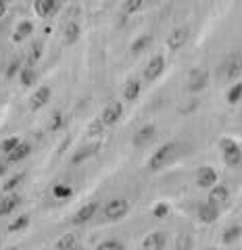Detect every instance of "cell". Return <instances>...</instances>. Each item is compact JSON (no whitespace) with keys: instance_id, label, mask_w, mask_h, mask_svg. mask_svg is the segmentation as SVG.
<instances>
[{"instance_id":"35","label":"cell","mask_w":242,"mask_h":250,"mask_svg":"<svg viewBox=\"0 0 242 250\" xmlns=\"http://www.w3.org/2000/svg\"><path fill=\"white\" fill-rule=\"evenodd\" d=\"M61 125H63V115H61V113H54V115H52V121H50V129L57 131V129H61Z\"/></svg>"},{"instance_id":"3","label":"cell","mask_w":242,"mask_h":250,"mask_svg":"<svg viewBox=\"0 0 242 250\" xmlns=\"http://www.w3.org/2000/svg\"><path fill=\"white\" fill-rule=\"evenodd\" d=\"M221 150H223V161H225V165H230V167H238L240 165V159H242V150H240V146L234 142V140H228V138H223L221 142Z\"/></svg>"},{"instance_id":"27","label":"cell","mask_w":242,"mask_h":250,"mask_svg":"<svg viewBox=\"0 0 242 250\" xmlns=\"http://www.w3.org/2000/svg\"><path fill=\"white\" fill-rule=\"evenodd\" d=\"M240 98H242V83L238 82V83H234L232 88H230V92H228V103L230 104H236Z\"/></svg>"},{"instance_id":"37","label":"cell","mask_w":242,"mask_h":250,"mask_svg":"<svg viewBox=\"0 0 242 250\" xmlns=\"http://www.w3.org/2000/svg\"><path fill=\"white\" fill-rule=\"evenodd\" d=\"M190 248V238L188 236H186V233H184V236H179V244H177V250H188Z\"/></svg>"},{"instance_id":"31","label":"cell","mask_w":242,"mask_h":250,"mask_svg":"<svg viewBox=\"0 0 242 250\" xmlns=\"http://www.w3.org/2000/svg\"><path fill=\"white\" fill-rule=\"evenodd\" d=\"M23 177H25L23 173H17L15 177H11L9 182H4V184H2V190H4V192H13L15 188H17V186H19V184L23 182Z\"/></svg>"},{"instance_id":"29","label":"cell","mask_w":242,"mask_h":250,"mask_svg":"<svg viewBox=\"0 0 242 250\" xmlns=\"http://www.w3.org/2000/svg\"><path fill=\"white\" fill-rule=\"evenodd\" d=\"M36 82V71L32 67H23L21 69V83L23 85H32Z\"/></svg>"},{"instance_id":"14","label":"cell","mask_w":242,"mask_h":250,"mask_svg":"<svg viewBox=\"0 0 242 250\" xmlns=\"http://www.w3.org/2000/svg\"><path fill=\"white\" fill-rule=\"evenodd\" d=\"M228 198H230V190L225 186H213L211 188V194H209V202H213V205H223V202H228Z\"/></svg>"},{"instance_id":"38","label":"cell","mask_w":242,"mask_h":250,"mask_svg":"<svg viewBox=\"0 0 242 250\" xmlns=\"http://www.w3.org/2000/svg\"><path fill=\"white\" fill-rule=\"evenodd\" d=\"M40 54H42V44H38V42H36V44L32 46V62L40 59Z\"/></svg>"},{"instance_id":"11","label":"cell","mask_w":242,"mask_h":250,"mask_svg":"<svg viewBox=\"0 0 242 250\" xmlns=\"http://www.w3.org/2000/svg\"><path fill=\"white\" fill-rule=\"evenodd\" d=\"M217 184V173L211 167H202L197 173V186L198 188H213Z\"/></svg>"},{"instance_id":"25","label":"cell","mask_w":242,"mask_h":250,"mask_svg":"<svg viewBox=\"0 0 242 250\" xmlns=\"http://www.w3.org/2000/svg\"><path fill=\"white\" fill-rule=\"evenodd\" d=\"M52 194H54V198H71L73 196V190L69 186H65V184H57L54 186V190H52Z\"/></svg>"},{"instance_id":"4","label":"cell","mask_w":242,"mask_h":250,"mask_svg":"<svg viewBox=\"0 0 242 250\" xmlns=\"http://www.w3.org/2000/svg\"><path fill=\"white\" fill-rule=\"evenodd\" d=\"M123 115V104L117 103V100H113V103H109L105 108H103V115H100V123L105 125V127H109V125H115L117 121L121 119Z\"/></svg>"},{"instance_id":"13","label":"cell","mask_w":242,"mask_h":250,"mask_svg":"<svg viewBox=\"0 0 242 250\" xmlns=\"http://www.w3.org/2000/svg\"><path fill=\"white\" fill-rule=\"evenodd\" d=\"M209 82V75L205 71H198V69H194V71L190 73V82H188V90L190 92H198L207 85Z\"/></svg>"},{"instance_id":"16","label":"cell","mask_w":242,"mask_h":250,"mask_svg":"<svg viewBox=\"0 0 242 250\" xmlns=\"http://www.w3.org/2000/svg\"><path fill=\"white\" fill-rule=\"evenodd\" d=\"M48 100H50V88L48 85H40L32 96V108H42Z\"/></svg>"},{"instance_id":"18","label":"cell","mask_w":242,"mask_h":250,"mask_svg":"<svg viewBox=\"0 0 242 250\" xmlns=\"http://www.w3.org/2000/svg\"><path fill=\"white\" fill-rule=\"evenodd\" d=\"M140 92H142V83H140V80H128L126 88H123V98L126 100H136L140 96Z\"/></svg>"},{"instance_id":"22","label":"cell","mask_w":242,"mask_h":250,"mask_svg":"<svg viewBox=\"0 0 242 250\" xmlns=\"http://www.w3.org/2000/svg\"><path fill=\"white\" fill-rule=\"evenodd\" d=\"M96 150H98V144H92V146H84V148H80V150L73 154V163H82V161H86V159H90L92 154H96Z\"/></svg>"},{"instance_id":"20","label":"cell","mask_w":242,"mask_h":250,"mask_svg":"<svg viewBox=\"0 0 242 250\" xmlns=\"http://www.w3.org/2000/svg\"><path fill=\"white\" fill-rule=\"evenodd\" d=\"M154 136V125H144V127L142 129H140L138 131V134H136V138H134V144L136 146H144L146 142H148V140H151Z\"/></svg>"},{"instance_id":"36","label":"cell","mask_w":242,"mask_h":250,"mask_svg":"<svg viewBox=\"0 0 242 250\" xmlns=\"http://www.w3.org/2000/svg\"><path fill=\"white\" fill-rule=\"evenodd\" d=\"M19 71V61L15 59V61H11V65H9V69H6V77H13L15 73Z\"/></svg>"},{"instance_id":"28","label":"cell","mask_w":242,"mask_h":250,"mask_svg":"<svg viewBox=\"0 0 242 250\" xmlns=\"http://www.w3.org/2000/svg\"><path fill=\"white\" fill-rule=\"evenodd\" d=\"M19 144H21L19 138H6V140H2V144H0V150H2L4 154H9V152H13Z\"/></svg>"},{"instance_id":"12","label":"cell","mask_w":242,"mask_h":250,"mask_svg":"<svg viewBox=\"0 0 242 250\" xmlns=\"http://www.w3.org/2000/svg\"><path fill=\"white\" fill-rule=\"evenodd\" d=\"M96 208H98V205L96 202H90V205H84L77 213L73 215V223L75 225H82V223H86V221H90L92 217H94V213H96Z\"/></svg>"},{"instance_id":"15","label":"cell","mask_w":242,"mask_h":250,"mask_svg":"<svg viewBox=\"0 0 242 250\" xmlns=\"http://www.w3.org/2000/svg\"><path fill=\"white\" fill-rule=\"evenodd\" d=\"M19 202H21V196H17V194H11V196L0 198V217L11 215L13 210L19 207Z\"/></svg>"},{"instance_id":"44","label":"cell","mask_w":242,"mask_h":250,"mask_svg":"<svg viewBox=\"0 0 242 250\" xmlns=\"http://www.w3.org/2000/svg\"><path fill=\"white\" fill-rule=\"evenodd\" d=\"M240 165H242V159H240Z\"/></svg>"},{"instance_id":"26","label":"cell","mask_w":242,"mask_h":250,"mask_svg":"<svg viewBox=\"0 0 242 250\" xmlns=\"http://www.w3.org/2000/svg\"><path fill=\"white\" fill-rule=\"evenodd\" d=\"M27 225H29V215H21L9 225V231H21V229H25Z\"/></svg>"},{"instance_id":"30","label":"cell","mask_w":242,"mask_h":250,"mask_svg":"<svg viewBox=\"0 0 242 250\" xmlns=\"http://www.w3.org/2000/svg\"><path fill=\"white\" fill-rule=\"evenodd\" d=\"M240 236H242V228H238V225H236V228L225 229V233H223V242H225V244H232V242H234V240H238Z\"/></svg>"},{"instance_id":"21","label":"cell","mask_w":242,"mask_h":250,"mask_svg":"<svg viewBox=\"0 0 242 250\" xmlns=\"http://www.w3.org/2000/svg\"><path fill=\"white\" fill-rule=\"evenodd\" d=\"M75 248H77L75 233H65V236L57 242V246H54V250H75Z\"/></svg>"},{"instance_id":"6","label":"cell","mask_w":242,"mask_h":250,"mask_svg":"<svg viewBox=\"0 0 242 250\" xmlns=\"http://www.w3.org/2000/svg\"><path fill=\"white\" fill-rule=\"evenodd\" d=\"M163 71H165V59H163L161 54H157V57L151 59L148 67L144 69V77L148 82H154V80H159Z\"/></svg>"},{"instance_id":"23","label":"cell","mask_w":242,"mask_h":250,"mask_svg":"<svg viewBox=\"0 0 242 250\" xmlns=\"http://www.w3.org/2000/svg\"><path fill=\"white\" fill-rule=\"evenodd\" d=\"M151 42H153V38L151 36H140L138 38V40L134 42V44H132V52H134V54H140V52H144L146 48H148V46H151Z\"/></svg>"},{"instance_id":"10","label":"cell","mask_w":242,"mask_h":250,"mask_svg":"<svg viewBox=\"0 0 242 250\" xmlns=\"http://www.w3.org/2000/svg\"><path fill=\"white\" fill-rule=\"evenodd\" d=\"M59 9H61V4L54 2V0H36L34 2V11L38 13V17H50Z\"/></svg>"},{"instance_id":"40","label":"cell","mask_w":242,"mask_h":250,"mask_svg":"<svg viewBox=\"0 0 242 250\" xmlns=\"http://www.w3.org/2000/svg\"><path fill=\"white\" fill-rule=\"evenodd\" d=\"M6 165H9V163H6V161H0V177H2V175H4V171L9 169Z\"/></svg>"},{"instance_id":"19","label":"cell","mask_w":242,"mask_h":250,"mask_svg":"<svg viewBox=\"0 0 242 250\" xmlns=\"http://www.w3.org/2000/svg\"><path fill=\"white\" fill-rule=\"evenodd\" d=\"M63 38H65V44H75L77 38H80V25L77 21H69L65 29H63Z\"/></svg>"},{"instance_id":"5","label":"cell","mask_w":242,"mask_h":250,"mask_svg":"<svg viewBox=\"0 0 242 250\" xmlns=\"http://www.w3.org/2000/svg\"><path fill=\"white\" fill-rule=\"evenodd\" d=\"M242 73V54L240 52H232L223 62V75L228 80H236Z\"/></svg>"},{"instance_id":"33","label":"cell","mask_w":242,"mask_h":250,"mask_svg":"<svg viewBox=\"0 0 242 250\" xmlns=\"http://www.w3.org/2000/svg\"><path fill=\"white\" fill-rule=\"evenodd\" d=\"M142 6H144L142 0H130V2L123 4V13H126V15H130V13H136V11L142 9Z\"/></svg>"},{"instance_id":"41","label":"cell","mask_w":242,"mask_h":250,"mask_svg":"<svg viewBox=\"0 0 242 250\" xmlns=\"http://www.w3.org/2000/svg\"><path fill=\"white\" fill-rule=\"evenodd\" d=\"M6 13V4L2 2V0H0V17H2V15Z\"/></svg>"},{"instance_id":"8","label":"cell","mask_w":242,"mask_h":250,"mask_svg":"<svg viewBox=\"0 0 242 250\" xmlns=\"http://www.w3.org/2000/svg\"><path fill=\"white\" fill-rule=\"evenodd\" d=\"M188 36H190L188 27H177V29H174V31H171V36L167 38L169 50H179L186 42H188Z\"/></svg>"},{"instance_id":"1","label":"cell","mask_w":242,"mask_h":250,"mask_svg":"<svg viewBox=\"0 0 242 250\" xmlns=\"http://www.w3.org/2000/svg\"><path fill=\"white\" fill-rule=\"evenodd\" d=\"M177 152H179V144L177 142H167V144L159 146L157 150H154V154L151 156V161H148V169H153V171L163 169L176 159Z\"/></svg>"},{"instance_id":"43","label":"cell","mask_w":242,"mask_h":250,"mask_svg":"<svg viewBox=\"0 0 242 250\" xmlns=\"http://www.w3.org/2000/svg\"><path fill=\"white\" fill-rule=\"evenodd\" d=\"M209 250H217V248H209Z\"/></svg>"},{"instance_id":"42","label":"cell","mask_w":242,"mask_h":250,"mask_svg":"<svg viewBox=\"0 0 242 250\" xmlns=\"http://www.w3.org/2000/svg\"><path fill=\"white\" fill-rule=\"evenodd\" d=\"M6 250H17V248H15V246H13V248H6Z\"/></svg>"},{"instance_id":"32","label":"cell","mask_w":242,"mask_h":250,"mask_svg":"<svg viewBox=\"0 0 242 250\" xmlns=\"http://www.w3.org/2000/svg\"><path fill=\"white\" fill-rule=\"evenodd\" d=\"M96 250H126V248H123V244L117 242V240H107V242H103V244H98Z\"/></svg>"},{"instance_id":"2","label":"cell","mask_w":242,"mask_h":250,"mask_svg":"<svg viewBox=\"0 0 242 250\" xmlns=\"http://www.w3.org/2000/svg\"><path fill=\"white\" fill-rule=\"evenodd\" d=\"M128 210H130V202L126 198H113L105 205V217L109 221H119V219L128 215Z\"/></svg>"},{"instance_id":"9","label":"cell","mask_w":242,"mask_h":250,"mask_svg":"<svg viewBox=\"0 0 242 250\" xmlns=\"http://www.w3.org/2000/svg\"><path fill=\"white\" fill-rule=\"evenodd\" d=\"M220 217V207L213 205V202H205V205L198 207V219L202 223H213Z\"/></svg>"},{"instance_id":"7","label":"cell","mask_w":242,"mask_h":250,"mask_svg":"<svg viewBox=\"0 0 242 250\" xmlns=\"http://www.w3.org/2000/svg\"><path fill=\"white\" fill-rule=\"evenodd\" d=\"M167 244V236L165 231H153L148 233L142 242V250H163Z\"/></svg>"},{"instance_id":"24","label":"cell","mask_w":242,"mask_h":250,"mask_svg":"<svg viewBox=\"0 0 242 250\" xmlns=\"http://www.w3.org/2000/svg\"><path fill=\"white\" fill-rule=\"evenodd\" d=\"M32 29H34V25L29 21H23V23H19V27H17V34L13 36V40L15 42H19V40H23L25 36H29L32 34Z\"/></svg>"},{"instance_id":"39","label":"cell","mask_w":242,"mask_h":250,"mask_svg":"<svg viewBox=\"0 0 242 250\" xmlns=\"http://www.w3.org/2000/svg\"><path fill=\"white\" fill-rule=\"evenodd\" d=\"M103 127H105V125H103V123H100V121H96V123H92V125H90V136H98V134H100V131H103Z\"/></svg>"},{"instance_id":"17","label":"cell","mask_w":242,"mask_h":250,"mask_svg":"<svg viewBox=\"0 0 242 250\" xmlns=\"http://www.w3.org/2000/svg\"><path fill=\"white\" fill-rule=\"evenodd\" d=\"M32 152V146H29L27 142H21L17 148H15L13 152H9L6 154V163H19V161H23L25 156Z\"/></svg>"},{"instance_id":"34","label":"cell","mask_w":242,"mask_h":250,"mask_svg":"<svg viewBox=\"0 0 242 250\" xmlns=\"http://www.w3.org/2000/svg\"><path fill=\"white\" fill-rule=\"evenodd\" d=\"M167 213H169V207L165 205V202H161V205H157L153 208V215L157 217V219H163V217H167Z\"/></svg>"}]
</instances>
